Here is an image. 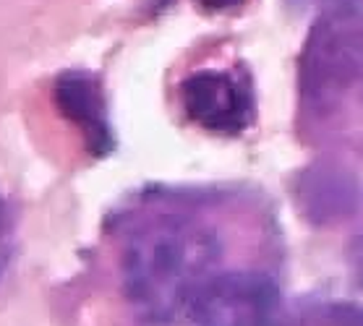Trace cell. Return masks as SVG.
Listing matches in <instances>:
<instances>
[{
	"mask_svg": "<svg viewBox=\"0 0 363 326\" xmlns=\"http://www.w3.org/2000/svg\"><path fill=\"white\" fill-rule=\"evenodd\" d=\"M301 107L319 133L363 139V21L322 16L301 57Z\"/></svg>",
	"mask_w": 363,
	"mask_h": 326,
	"instance_id": "cell-2",
	"label": "cell"
},
{
	"mask_svg": "<svg viewBox=\"0 0 363 326\" xmlns=\"http://www.w3.org/2000/svg\"><path fill=\"white\" fill-rule=\"evenodd\" d=\"M319 326H363V308L361 305H347L335 303L316 313Z\"/></svg>",
	"mask_w": 363,
	"mask_h": 326,
	"instance_id": "cell-7",
	"label": "cell"
},
{
	"mask_svg": "<svg viewBox=\"0 0 363 326\" xmlns=\"http://www.w3.org/2000/svg\"><path fill=\"white\" fill-rule=\"evenodd\" d=\"M181 102L189 120L204 130L235 136L254 118V94L240 74L233 71H196L181 84Z\"/></svg>",
	"mask_w": 363,
	"mask_h": 326,
	"instance_id": "cell-4",
	"label": "cell"
},
{
	"mask_svg": "<svg viewBox=\"0 0 363 326\" xmlns=\"http://www.w3.org/2000/svg\"><path fill=\"white\" fill-rule=\"evenodd\" d=\"M183 316L191 326H290L280 290L259 271H220Z\"/></svg>",
	"mask_w": 363,
	"mask_h": 326,
	"instance_id": "cell-3",
	"label": "cell"
},
{
	"mask_svg": "<svg viewBox=\"0 0 363 326\" xmlns=\"http://www.w3.org/2000/svg\"><path fill=\"white\" fill-rule=\"evenodd\" d=\"M220 261L223 243L209 222L186 212H155L123 240V287L147 318L170 321L220 274Z\"/></svg>",
	"mask_w": 363,
	"mask_h": 326,
	"instance_id": "cell-1",
	"label": "cell"
},
{
	"mask_svg": "<svg viewBox=\"0 0 363 326\" xmlns=\"http://www.w3.org/2000/svg\"><path fill=\"white\" fill-rule=\"evenodd\" d=\"M301 6L322 9V16H355L363 18V0H296Z\"/></svg>",
	"mask_w": 363,
	"mask_h": 326,
	"instance_id": "cell-8",
	"label": "cell"
},
{
	"mask_svg": "<svg viewBox=\"0 0 363 326\" xmlns=\"http://www.w3.org/2000/svg\"><path fill=\"white\" fill-rule=\"evenodd\" d=\"M347 261H350L353 277L358 279V285L363 287V232L358 237H353V243L347 248Z\"/></svg>",
	"mask_w": 363,
	"mask_h": 326,
	"instance_id": "cell-9",
	"label": "cell"
},
{
	"mask_svg": "<svg viewBox=\"0 0 363 326\" xmlns=\"http://www.w3.org/2000/svg\"><path fill=\"white\" fill-rule=\"evenodd\" d=\"M353 186L335 170H314L303 183V201L314 217H337L353 204Z\"/></svg>",
	"mask_w": 363,
	"mask_h": 326,
	"instance_id": "cell-6",
	"label": "cell"
},
{
	"mask_svg": "<svg viewBox=\"0 0 363 326\" xmlns=\"http://www.w3.org/2000/svg\"><path fill=\"white\" fill-rule=\"evenodd\" d=\"M0 274H3V259H0Z\"/></svg>",
	"mask_w": 363,
	"mask_h": 326,
	"instance_id": "cell-12",
	"label": "cell"
},
{
	"mask_svg": "<svg viewBox=\"0 0 363 326\" xmlns=\"http://www.w3.org/2000/svg\"><path fill=\"white\" fill-rule=\"evenodd\" d=\"M243 0H199V6L206 11H230L238 9Z\"/></svg>",
	"mask_w": 363,
	"mask_h": 326,
	"instance_id": "cell-10",
	"label": "cell"
},
{
	"mask_svg": "<svg viewBox=\"0 0 363 326\" xmlns=\"http://www.w3.org/2000/svg\"><path fill=\"white\" fill-rule=\"evenodd\" d=\"M11 225V214H9V206H6V201H3V196H0V235L9 230Z\"/></svg>",
	"mask_w": 363,
	"mask_h": 326,
	"instance_id": "cell-11",
	"label": "cell"
},
{
	"mask_svg": "<svg viewBox=\"0 0 363 326\" xmlns=\"http://www.w3.org/2000/svg\"><path fill=\"white\" fill-rule=\"evenodd\" d=\"M55 105L82 130L91 154L105 157L113 152L116 139L108 120V105L102 86L86 71H68L55 84Z\"/></svg>",
	"mask_w": 363,
	"mask_h": 326,
	"instance_id": "cell-5",
	"label": "cell"
}]
</instances>
